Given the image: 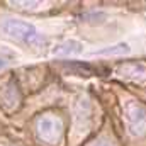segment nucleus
<instances>
[{
    "mask_svg": "<svg viewBox=\"0 0 146 146\" xmlns=\"http://www.w3.org/2000/svg\"><path fill=\"white\" fill-rule=\"evenodd\" d=\"M3 66H5V60H2V58H0V68H3Z\"/></svg>",
    "mask_w": 146,
    "mask_h": 146,
    "instance_id": "9b49d317",
    "label": "nucleus"
},
{
    "mask_svg": "<svg viewBox=\"0 0 146 146\" xmlns=\"http://www.w3.org/2000/svg\"><path fill=\"white\" fill-rule=\"evenodd\" d=\"M10 5H22L21 9H34L37 5H41V2H21V0H17V2H9Z\"/></svg>",
    "mask_w": 146,
    "mask_h": 146,
    "instance_id": "1a4fd4ad",
    "label": "nucleus"
},
{
    "mask_svg": "<svg viewBox=\"0 0 146 146\" xmlns=\"http://www.w3.org/2000/svg\"><path fill=\"white\" fill-rule=\"evenodd\" d=\"M2 31L12 39L22 41L26 44H42L44 37L37 33V29L33 24L22 22V21H14V19H7L2 24Z\"/></svg>",
    "mask_w": 146,
    "mask_h": 146,
    "instance_id": "f257e3e1",
    "label": "nucleus"
},
{
    "mask_svg": "<svg viewBox=\"0 0 146 146\" xmlns=\"http://www.w3.org/2000/svg\"><path fill=\"white\" fill-rule=\"evenodd\" d=\"M78 53H82V42L78 41H65L54 49V54L58 56H70V54H78Z\"/></svg>",
    "mask_w": 146,
    "mask_h": 146,
    "instance_id": "423d86ee",
    "label": "nucleus"
},
{
    "mask_svg": "<svg viewBox=\"0 0 146 146\" xmlns=\"http://www.w3.org/2000/svg\"><path fill=\"white\" fill-rule=\"evenodd\" d=\"M127 53H129V46L126 42H121V44L110 46V48H106V49L95 51L94 54H99V56H121V54H127Z\"/></svg>",
    "mask_w": 146,
    "mask_h": 146,
    "instance_id": "6e6552de",
    "label": "nucleus"
},
{
    "mask_svg": "<svg viewBox=\"0 0 146 146\" xmlns=\"http://www.w3.org/2000/svg\"><path fill=\"white\" fill-rule=\"evenodd\" d=\"M124 114H126V122L129 131L134 136H143L146 133V109L134 102V100H127L124 104Z\"/></svg>",
    "mask_w": 146,
    "mask_h": 146,
    "instance_id": "7ed1b4c3",
    "label": "nucleus"
},
{
    "mask_svg": "<svg viewBox=\"0 0 146 146\" xmlns=\"http://www.w3.org/2000/svg\"><path fill=\"white\" fill-rule=\"evenodd\" d=\"M119 73L124 78L141 82L146 78V65H143V63H124L122 66H119Z\"/></svg>",
    "mask_w": 146,
    "mask_h": 146,
    "instance_id": "39448f33",
    "label": "nucleus"
},
{
    "mask_svg": "<svg viewBox=\"0 0 146 146\" xmlns=\"http://www.w3.org/2000/svg\"><path fill=\"white\" fill-rule=\"evenodd\" d=\"M65 68L70 70L75 75H80V76H90L92 73H95V68L88 63H82V61H70V63H65Z\"/></svg>",
    "mask_w": 146,
    "mask_h": 146,
    "instance_id": "0eeeda50",
    "label": "nucleus"
},
{
    "mask_svg": "<svg viewBox=\"0 0 146 146\" xmlns=\"http://www.w3.org/2000/svg\"><path fill=\"white\" fill-rule=\"evenodd\" d=\"M36 129L39 138L44 143L58 145L60 139H61V133H63V122L56 115H42V117L37 119Z\"/></svg>",
    "mask_w": 146,
    "mask_h": 146,
    "instance_id": "f03ea898",
    "label": "nucleus"
},
{
    "mask_svg": "<svg viewBox=\"0 0 146 146\" xmlns=\"http://www.w3.org/2000/svg\"><path fill=\"white\" fill-rule=\"evenodd\" d=\"M21 102V94L17 90V87L14 85L12 80L5 82L0 85V106L7 107V109H14L17 104Z\"/></svg>",
    "mask_w": 146,
    "mask_h": 146,
    "instance_id": "20e7f679",
    "label": "nucleus"
},
{
    "mask_svg": "<svg viewBox=\"0 0 146 146\" xmlns=\"http://www.w3.org/2000/svg\"><path fill=\"white\" fill-rule=\"evenodd\" d=\"M92 146H112V145H110L109 141H95Z\"/></svg>",
    "mask_w": 146,
    "mask_h": 146,
    "instance_id": "9d476101",
    "label": "nucleus"
}]
</instances>
